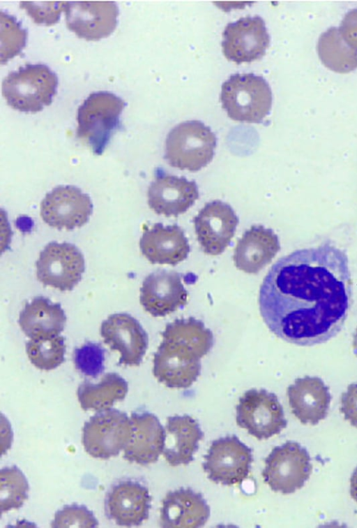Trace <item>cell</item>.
Returning <instances> with one entry per match:
<instances>
[{
	"instance_id": "cell-12",
	"label": "cell",
	"mask_w": 357,
	"mask_h": 528,
	"mask_svg": "<svg viewBox=\"0 0 357 528\" xmlns=\"http://www.w3.org/2000/svg\"><path fill=\"white\" fill-rule=\"evenodd\" d=\"M222 36L225 57L237 64L261 58L270 43L265 22L259 15L246 16L229 22Z\"/></svg>"
},
{
	"instance_id": "cell-37",
	"label": "cell",
	"mask_w": 357,
	"mask_h": 528,
	"mask_svg": "<svg viewBox=\"0 0 357 528\" xmlns=\"http://www.w3.org/2000/svg\"><path fill=\"white\" fill-rule=\"evenodd\" d=\"M350 482L351 496L357 502V467L352 474Z\"/></svg>"
},
{
	"instance_id": "cell-9",
	"label": "cell",
	"mask_w": 357,
	"mask_h": 528,
	"mask_svg": "<svg viewBox=\"0 0 357 528\" xmlns=\"http://www.w3.org/2000/svg\"><path fill=\"white\" fill-rule=\"evenodd\" d=\"M204 460L203 468L211 481L232 485L248 478L253 457L251 449L232 435L213 441Z\"/></svg>"
},
{
	"instance_id": "cell-10",
	"label": "cell",
	"mask_w": 357,
	"mask_h": 528,
	"mask_svg": "<svg viewBox=\"0 0 357 528\" xmlns=\"http://www.w3.org/2000/svg\"><path fill=\"white\" fill-rule=\"evenodd\" d=\"M38 279L61 291H71L81 280L84 259L73 244L52 242L40 253L36 263Z\"/></svg>"
},
{
	"instance_id": "cell-6",
	"label": "cell",
	"mask_w": 357,
	"mask_h": 528,
	"mask_svg": "<svg viewBox=\"0 0 357 528\" xmlns=\"http://www.w3.org/2000/svg\"><path fill=\"white\" fill-rule=\"evenodd\" d=\"M131 430L130 418L127 414L109 408L98 411L84 423L82 442L91 456L109 459L126 448Z\"/></svg>"
},
{
	"instance_id": "cell-13",
	"label": "cell",
	"mask_w": 357,
	"mask_h": 528,
	"mask_svg": "<svg viewBox=\"0 0 357 528\" xmlns=\"http://www.w3.org/2000/svg\"><path fill=\"white\" fill-rule=\"evenodd\" d=\"M197 240L204 253L217 256L229 244L238 218L227 203L215 200L207 203L193 219Z\"/></svg>"
},
{
	"instance_id": "cell-34",
	"label": "cell",
	"mask_w": 357,
	"mask_h": 528,
	"mask_svg": "<svg viewBox=\"0 0 357 528\" xmlns=\"http://www.w3.org/2000/svg\"><path fill=\"white\" fill-rule=\"evenodd\" d=\"M66 3V1H21L20 6L36 24L50 26L59 20Z\"/></svg>"
},
{
	"instance_id": "cell-20",
	"label": "cell",
	"mask_w": 357,
	"mask_h": 528,
	"mask_svg": "<svg viewBox=\"0 0 357 528\" xmlns=\"http://www.w3.org/2000/svg\"><path fill=\"white\" fill-rule=\"evenodd\" d=\"M130 418L131 437L123 449V457L143 465L155 462L163 452L165 429L159 419L149 412H135Z\"/></svg>"
},
{
	"instance_id": "cell-25",
	"label": "cell",
	"mask_w": 357,
	"mask_h": 528,
	"mask_svg": "<svg viewBox=\"0 0 357 528\" xmlns=\"http://www.w3.org/2000/svg\"><path fill=\"white\" fill-rule=\"evenodd\" d=\"M66 322V316L61 305L42 296L27 302L19 317L22 330L31 339L58 336Z\"/></svg>"
},
{
	"instance_id": "cell-29",
	"label": "cell",
	"mask_w": 357,
	"mask_h": 528,
	"mask_svg": "<svg viewBox=\"0 0 357 528\" xmlns=\"http://www.w3.org/2000/svg\"><path fill=\"white\" fill-rule=\"evenodd\" d=\"M1 512L18 509L28 497V481L16 466L5 467L0 472Z\"/></svg>"
},
{
	"instance_id": "cell-21",
	"label": "cell",
	"mask_w": 357,
	"mask_h": 528,
	"mask_svg": "<svg viewBox=\"0 0 357 528\" xmlns=\"http://www.w3.org/2000/svg\"><path fill=\"white\" fill-rule=\"evenodd\" d=\"M210 508L200 493L190 488L168 492L162 501L160 524L165 528H197L204 526Z\"/></svg>"
},
{
	"instance_id": "cell-35",
	"label": "cell",
	"mask_w": 357,
	"mask_h": 528,
	"mask_svg": "<svg viewBox=\"0 0 357 528\" xmlns=\"http://www.w3.org/2000/svg\"><path fill=\"white\" fill-rule=\"evenodd\" d=\"M341 412L353 426L357 427V383L348 386L341 397Z\"/></svg>"
},
{
	"instance_id": "cell-3",
	"label": "cell",
	"mask_w": 357,
	"mask_h": 528,
	"mask_svg": "<svg viewBox=\"0 0 357 528\" xmlns=\"http://www.w3.org/2000/svg\"><path fill=\"white\" fill-rule=\"evenodd\" d=\"M220 101L230 119L259 124L269 114L273 96L263 77L236 73L222 83Z\"/></svg>"
},
{
	"instance_id": "cell-14",
	"label": "cell",
	"mask_w": 357,
	"mask_h": 528,
	"mask_svg": "<svg viewBox=\"0 0 357 528\" xmlns=\"http://www.w3.org/2000/svg\"><path fill=\"white\" fill-rule=\"evenodd\" d=\"M64 11L68 28L87 41L109 36L117 25L119 8L114 1H66Z\"/></svg>"
},
{
	"instance_id": "cell-36",
	"label": "cell",
	"mask_w": 357,
	"mask_h": 528,
	"mask_svg": "<svg viewBox=\"0 0 357 528\" xmlns=\"http://www.w3.org/2000/svg\"><path fill=\"white\" fill-rule=\"evenodd\" d=\"M339 30L346 43L357 52V8L344 15Z\"/></svg>"
},
{
	"instance_id": "cell-27",
	"label": "cell",
	"mask_w": 357,
	"mask_h": 528,
	"mask_svg": "<svg viewBox=\"0 0 357 528\" xmlns=\"http://www.w3.org/2000/svg\"><path fill=\"white\" fill-rule=\"evenodd\" d=\"M200 361L176 358L160 348L153 357V373L160 383L171 388H187L201 374Z\"/></svg>"
},
{
	"instance_id": "cell-31",
	"label": "cell",
	"mask_w": 357,
	"mask_h": 528,
	"mask_svg": "<svg viewBox=\"0 0 357 528\" xmlns=\"http://www.w3.org/2000/svg\"><path fill=\"white\" fill-rule=\"evenodd\" d=\"M1 64L19 54L24 47L27 37L26 29L13 16L1 12Z\"/></svg>"
},
{
	"instance_id": "cell-18",
	"label": "cell",
	"mask_w": 357,
	"mask_h": 528,
	"mask_svg": "<svg viewBox=\"0 0 357 528\" xmlns=\"http://www.w3.org/2000/svg\"><path fill=\"white\" fill-rule=\"evenodd\" d=\"M148 204L156 214L177 217L185 212L199 198L195 181L169 174L158 175L151 183Z\"/></svg>"
},
{
	"instance_id": "cell-4",
	"label": "cell",
	"mask_w": 357,
	"mask_h": 528,
	"mask_svg": "<svg viewBox=\"0 0 357 528\" xmlns=\"http://www.w3.org/2000/svg\"><path fill=\"white\" fill-rule=\"evenodd\" d=\"M125 101L113 93L91 94L78 108L77 136L96 154H101L119 125Z\"/></svg>"
},
{
	"instance_id": "cell-24",
	"label": "cell",
	"mask_w": 357,
	"mask_h": 528,
	"mask_svg": "<svg viewBox=\"0 0 357 528\" xmlns=\"http://www.w3.org/2000/svg\"><path fill=\"white\" fill-rule=\"evenodd\" d=\"M163 455L171 466L188 464L204 434L198 423L188 415L168 417Z\"/></svg>"
},
{
	"instance_id": "cell-32",
	"label": "cell",
	"mask_w": 357,
	"mask_h": 528,
	"mask_svg": "<svg viewBox=\"0 0 357 528\" xmlns=\"http://www.w3.org/2000/svg\"><path fill=\"white\" fill-rule=\"evenodd\" d=\"M105 349L98 343L87 342L74 351V363L82 374L96 378L104 369Z\"/></svg>"
},
{
	"instance_id": "cell-15",
	"label": "cell",
	"mask_w": 357,
	"mask_h": 528,
	"mask_svg": "<svg viewBox=\"0 0 357 528\" xmlns=\"http://www.w3.org/2000/svg\"><path fill=\"white\" fill-rule=\"evenodd\" d=\"M100 334L111 349L118 351L119 364L139 365L148 348V335L134 317L126 313L114 314L105 320Z\"/></svg>"
},
{
	"instance_id": "cell-19",
	"label": "cell",
	"mask_w": 357,
	"mask_h": 528,
	"mask_svg": "<svg viewBox=\"0 0 357 528\" xmlns=\"http://www.w3.org/2000/svg\"><path fill=\"white\" fill-rule=\"evenodd\" d=\"M142 254L153 264L176 265L185 260L190 245L183 229L178 225L157 223L144 226L139 240Z\"/></svg>"
},
{
	"instance_id": "cell-8",
	"label": "cell",
	"mask_w": 357,
	"mask_h": 528,
	"mask_svg": "<svg viewBox=\"0 0 357 528\" xmlns=\"http://www.w3.org/2000/svg\"><path fill=\"white\" fill-rule=\"evenodd\" d=\"M236 423L259 440L279 434L287 424L277 396L264 389L249 390L239 398Z\"/></svg>"
},
{
	"instance_id": "cell-7",
	"label": "cell",
	"mask_w": 357,
	"mask_h": 528,
	"mask_svg": "<svg viewBox=\"0 0 357 528\" xmlns=\"http://www.w3.org/2000/svg\"><path fill=\"white\" fill-rule=\"evenodd\" d=\"M265 464L264 482L274 492L284 494L301 488L312 469L308 452L294 441L275 447L265 459Z\"/></svg>"
},
{
	"instance_id": "cell-33",
	"label": "cell",
	"mask_w": 357,
	"mask_h": 528,
	"mask_svg": "<svg viewBox=\"0 0 357 528\" xmlns=\"http://www.w3.org/2000/svg\"><path fill=\"white\" fill-rule=\"evenodd\" d=\"M52 527H97L98 520L93 512L81 504L64 506L57 511L51 523Z\"/></svg>"
},
{
	"instance_id": "cell-23",
	"label": "cell",
	"mask_w": 357,
	"mask_h": 528,
	"mask_svg": "<svg viewBox=\"0 0 357 528\" xmlns=\"http://www.w3.org/2000/svg\"><path fill=\"white\" fill-rule=\"evenodd\" d=\"M287 396L292 413L303 424L316 425L328 415L331 396L319 377L296 379L287 388Z\"/></svg>"
},
{
	"instance_id": "cell-16",
	"label": "cell",
	"mask_w": 357,
	"mask_h": 528,
	"mask_svg": "<svg viewBox=\"0 0 357 528\" xmlns=\"http://www.w3.org/2000/svg\"><path fill=\"white\" fill-rule=\"evenodd\" d=\"M188 291L181 274L158 270L149 274L140 288V302L155 317L168 315L187 303Z\"/></svg>"
},
{
	"instance_id": "cell-2",
	"label": "cell",
	"mask_w": 357,
	"mask_h": 528,
	"mask_svg": "<svg viewBox=\"0 0 357 528\" xmlns=\"http://www.w3.org/2000/svg\"><path fill=\"white\" fill-rule=\"evenodd\" d=\"M58 78L45 64H26L10 73L2 82L7 103L20 112L35 113L51 104Z\"/></svg>"
},
{
	"instance_id": "cell-1",
	"label": "cell",
	"mask_w": 357,
	"mask_h": 528,
	"mask_svg": "<svg viewBox=\"0 0 357 528\" xmlns=\"http://www.w3.org/2000/svg\"><path fill=\"white\" fill-rule=\"evenodd\" d=\"M351 302L348 256L329 242L280 258L259 294L260 314L268 329L298 346L322 344L336 336Z\"/></svg>"
},
{
	"instance_id": "cell-22",
	"label": "cell",
	"mask_w": 357,
	"mask_h": 528,
	"mask_svg": "<svg viewBox=\"0 0 357 528\" xmlns=\"http://www.w3.org/2000/svg\"><path fill=\"white\" fill-rule=\"evenodd\" d=\"M280 250L278 235L263 225H253L238 240L234 252L235 266L248 274H257Z\"/></svg>"
},
{
	"instance_id": "cell-17",
	"label": "cell",
	"mask_w": 357,
	"mask_h": 528,
	"mask_svg": "<svg viewBox=\"0 0 357 528\" xmlns=\"http://www.w3.org/2000/svg\"><path fill=\"white\" fill-rule=\"evenodd\" d=\"M150 508L148 489L135 481L123 480L114 484L105 497L107 517L120 526L142 525L148 519Z\"/></svg>"
},
{
	"instance_id": "cell-28",
	"label": "cell",
	"mask_w": 357,
	"mask_h": 528,
	"mask_svg": "<svg viewBox=\"0 0 357 528\" xmlns=\"http://www.w3.org/2000/svg\"><path fill=\"white\" fill-rule=\"evenodd\" d=\"M317 50L321 62L331 71L346 73L357 68V52L346 43L337 27L321 34Z\"/></svg>"
},
{
	"instance_id": "cell-30",
	"label": "cell",
	"mask_w": 357,
	"mask_h": 528,
	"mask_svg": "<svg viewBox=\"0 0 357 528\" xmlns=\"http://www.w3.org/2000/svg\"><path fill=\"white\" fill-rule=\"evenodd\" d=\"M27 355L31 363L42 370H52L64 361V338L56 336L40 339H31L26 344Z\"/></svg>"
},
{
	"instance_id": "cell-5",
	"label": "cell",
	"mask_w": 357,
	"mask_h": 528,
	"mask_svg": "<svg viewBox=\"0 0 357 528\" xmlns=\"http://www.w3.org/2000/svg\"><path fill=\"white\" fill-rule=\"evenodd\" d=\"M216 145L209 126L198 120L185 121L168 133L164 157L174 168L196 172L212 161Z\"/></svg>"
},
{
	"instance_id": "cell-38",
	"label": "cell",
	"mask_w": 357,
	"mask_h": 528,
	"mask_svg": "<svg viewBox=\"0 0 357 528\" xmlns=\"http://www.w3.org/2000/svg\"><path fill=\"white\" fill-rule=\"evenodd\" d=\"M353 351H354L355 355L357 357V328H356V332H355V333L354 335Z\"/></svg>"
},
{
	"instance_id": "cell-11",
	"label": "cell",
	"mask_w": 357,
	"mask_h": 528,
	"mask_svg": "<svg viewBox=\"0 0 357 528\" xmlns=\"http://www.w3.org/2000/svg\"><path fill=\"white\" fill-rule=\"evenodd\" d=\"M93 212L90 197L76 186H58L47 193L40 204L45 223L59 230H73L84 225Z\"/></svg>"
},
{
	"instance_id": "cell-26",
	"label": "cell",
	"mask_w": 357,
	"mask_h": 528,
	"mask_svg": "<svg viewBox=\"0 0 357 528\" xmlns=\"http://www.w3.org/2000/svg\"><path fill=\"white\" fill-rule=\"evenodd\" d=\"M128 390L126 381L116 373L105 374L98 383L84 381L77 391L81 407L85 410L102 411L115 402L123 400Z\"/></svg>"
}]
</instances>
